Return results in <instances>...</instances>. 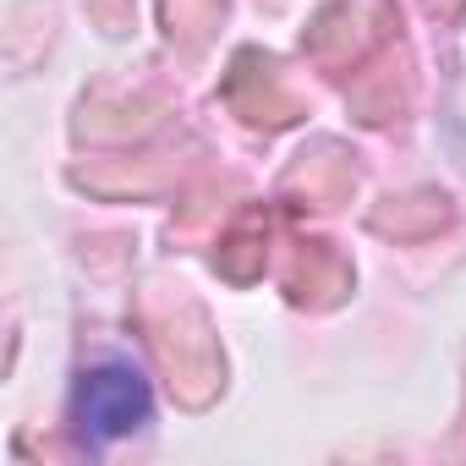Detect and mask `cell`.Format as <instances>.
<instances>
[{"label":"cell","mask_w":466,"mask_h":466,"mask_svg":"<svg viewBox=\"0 0 466 466\" xmlns=\"http://www.w3.org/2000/svg\"><path fill=\"white\" fill-rule=\"evenodd\" d=\"M148 411H154V395H148L143 373L127 362L88 368L77 384V428L88 444H110V439L137 433L148 422Z\"/></svg>","instance_id":"cell-1"}]
</instances>
